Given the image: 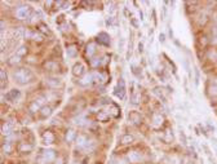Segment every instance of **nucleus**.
Masks as SVG:
<instances>
[{
  "instance_id": "nucleus-1",
  "label": "nucleus",
  "mask_w": 217,
  "mask_h": 164,
  "mask_svg": "<svg viewBox=\"0 0 217 164\" xmlns=\"http://www.w3.org/2000/svg\"><path fill=\"white\" fill-rule=\"evenodd\" d=\"M13 78H14V82L18 84H27L29 82L32 80V72L29 69L22 67L13 72Z\"/></svg>"
},
{
  "instance_id": "nucleus-2",
  "label": "nucleus",
  "mask_w": 217,
  "mask_h": 164,
  "mask_svg": "<svg viewBox=\"0 0 217 164\" xmlns=\"http://www.w3.org/2000/svg\"><path fill=\"white\" fill-rule=\"evenodd\" d=\"M54 159H56V152H54L53 150H50V149H47V150L41 151V155L38 159V163L39 164H47L49 161H53Z\"/></svg>"
},
{
  "instance_id": "nucleus-3",
  "label": "nucleus",
  "mask_w": 217,
  "mask_h": 164,
  "mask_svg": "<svg viewBox=\"0 0 217 164\" xmlns=\"http://www.w3.org/2000/svg\"><path fill=\"white\" fill-rule=\"evenodd\" d=\"M30 12H31V8H30L29 5H24V7L17 8V10H16V16H17V18H19V19H25V18L29 17Z\"/></svg>"
},
{
  "instance_id": "nucleus-4",
  "label": "nucleus",
  "mask_w": 217,
  "mask_h": 164,
  "mask_svg": "<svg viewBox=\"0 0 217 164\" xmlns=\"http://www.w3.org/2000/svg\"><path fill=\"white\" fill-rule=\"evenodd\" d=\"M43 103H44V98H38L30 105V111L31 113H36V111H40L43 108Z\"/></svg>"
},
{
  "instance_id": "nucleus-5",
  "label": "nucleus",
  "mask_w": 217,
  "mask_h": 164,
  "mask_svg": "<svg viewBox=\"0 0 217 164\" xmlns=\"http://www.w3.org/2000/svg\"><path fill=\"white\" fill-rule=\"evenodd\" d=\"M75 141H77V147L78 149H84V147H87L89 145L88 138H87V136H84V135H79Z\"/></svg>"
},
{
  "instance_id": "nucleus-6",
  "label": "nucleus",
  "mask_w": 217,
  "mask_h": 164,
  "mask_svg": "<svg viewBox=\"0 0 217 164\" xmlns=\"http://www.w3.org/2000/svg\"><path fill=\"white\" fill-rule=\"evenodd\" d=\"M124 92H125V84H124V80L120 79L115 88V94L119 97V98H124Z\"/></svg>"
},
{
  "instance_id": "nucleus-7",
  "label": "nucleus",
  "mask_w": 217,
  "mask_h": 164,
  "mask_svg": "<svg viewBox=\"0 0 217 164\" xmlns=\"http://www.w3.org/2000/svg\"><path fill=\"white\" fill-rule=\"evenodd\" d=\"M91 83H93V72L92 74H85L83 78L79 80V84L85 87V85H89Z\"/></svg>"
},
{
  "instance_id": "nucleus-8",
  "label": "nucleus",
  "mask_w": 217,
  "mask_h": 164,
  "mask_svg": "<svg viewBox=\"0 0 217 164\" xmlns=\"http://www.w3.org/2000/svg\"><path fill=\"white\" fill-rule=\"evenodd\" d=\"M47 84H48V87H50V88H58V87L62 85V82L58 78H48Z\"/></svg>"
},
{
  "instance_id": "nucleus-9",
  "label": "nucleus",
  "mask_w": 217,
  "mask_h": 164,
  "mask_svg": "<svg viewBox=\"0 0 217 164\" xmlns=\"http://www.w3.org/2000/svg\"><path fill=\"white\" fill-rule=\"evenodd\" d=\"M84 69H85V67H84L83 63H75L74 67H72V74H74L75 76H80V75H83Z\"/></svg>"
},
{
  "instance_id": "nucleus-10",
  "label": "nucleus",
  "mask_w": 217,
  "mask_h": 164,
  "mask_svg": "<svg viewBox=\"0 0 217 164\" xmlns=\"http://www.w3.org/2000/svg\"><path fill=\"white\" fill-rule=\"evenodd\" d=\"M19 96H21V92L18 89H12V91H9V93H7L5 97L9 101H16L17 98H19Z\"/></svg>"
},
{
  "instance_id": "nucleus-11",
  "label": "nucleus",
  "mask_w": 217,
  "mask_h": 164,
  "mask_svg": "<svg viewBox=\"0 0 217 164\" xmlns=\"http://www.w3.org/2000/svg\"><path fill=\"white\" fill-rule=\"evenodd\" d=\"M12 130H13V125L10 124L9 122H4L3 125H2V133L5 135V136H9L10 133H12Z\"/></svg>"
},
{
  "instance_id": "nucleus-12",
  "label": "nucleus",
  "mask_w": 217,
  "mask_h": 164,
  "mask_svg": "<svg viewBox=\"0 0 217 164\" xmlns=\"http://www.w3.org/2000/svg\"><path fill=\"white\" fill-rule=\"evenodd\" d=\"M97 40H98L100 44H103V45H109V44H110V38H109V35L105 34V32H101V34L97 36Z\"/></svg>"
},
{
  "instance_id": "nucleus-13",
  "label": "nucleus",
  "mask_w": 217,
  "mask_h": 164,
  "mask_svg": "<svg viewBox=\"0 0 217 164\" xmlns=\"http://www.w3.org/2000/svg\"><path fill=\"white\" fill-rule=\"evenodd\" d=\"M128 159L131 163H138L141 160V155L138 154L137 151H129L128 152Z\"/></svg>"
},
{
  "instance_id": "nucleus-14",
  "label": "nucleus",
  "mask_w": 217,
  "mask_h": 164,
  "mask_svg": "<svg viewBox=\"0 0 217 164\" xmlns=\"http://www.w3.org/2000/svg\"><path fill=\"white\" fill-rule=\"evenodd\" d=\"M43 141H44V144H47V145H49V144H52V142L54 141V135L52 133V132H44L43 133Z\"/></svg>"
},
{
  "instance_id": "nucleus-15",
  "label": "nucleus",
  "mask_w": 217,
  "mask_h": 164,
  "mask_svg": "<svg viewBox=\"0 0 217 164\" xmlns=\"http://www.w3.org/2000/svg\"><path fill=\"white\" fill-rule=\"evenodd\" d=\"M77 132H75L74 129H69L66 132V136H65V140H66V142H72L77 140Z\"/></svg>"
},
{
  "instance_id": "nucleus-16",
  "label": "nucleus",
  "mask_w": 217,
  "mask_h": 164,
  "mask_svg": "<svg viewBox=\"0 0 217 164\" xmlns=\"http://www.w3.org/2000/svg\"><path fill=\"white\" fill-rule=\"evenodd\" d=\"M45 69L49 70V71H58L60 70V66H58V63L56 62H53V61H49V62H45Z\"/></svg>"
},
{
  "instance_id": "nucleus-17",
  "label": "nucleus",
  "mask_w": 217,
  "mask_h": 164,
  "mask_svg": "<svg viewBox=\"0 0 217 164\" xmlns=\"http://www.w3.org/2000/svg\"><path fill=\"white\" fill-rule=\"evenodd\" d=\"M52 114V107L50 106H43V108L40 110V116L41 118H48Z\"/></svg>"
},
{
  "instance_id": "nucleus-18",
  "label": "nucleus",
  "mask_w": 217,
  "mask_h": 164,
  "mask_svg": "<svg viewBox=\"0 0 217 164\" xmlns=\"http://www.w3.org/2000/svg\"><path fill=\"white\" fill-rule=\"evenodd\" d=\"M96 53V45L93 44V43H89L88 45H87V49H85V54L88 57H92L93 54Z\"/></svg>"
},
{
  "instance_id": "nucleus-19",
  "label": "nucleus",
  "mask_w": 217,
  "mask_h": 164,
  "mask_svg": "<svg viewBox=\"0 0 217 164\" xmlns=\"http://www.w3.org/2000/svg\"><path fill=\"white\" fill-rule=\"evenodd\" d=\"M18 149H19L21 152H30V151H32L34 146H32L31 144H25V142H24V144H21V145H19Z\"/></svg>"
},
{
  "instance_id": "nucleus-20",
  "label": "nucleus",
  "mask_w": 217,
  "mask_h": 164,
  "mask_svg": "<svg viewBox=\"0 0 217 164\" xmlns=\"http://www.w3.org/2000/svg\"><path fill=\"white\" fill-rule=\"evenodd\" d=\"M66 53H67L69 57L72 58V57H75L78 54V49H77V47H75V45H69L67 49H66Z\"/></svg>"
},
{
  "instance_id": "nucleus-21",
  "label": "nucleus",
  "mask_w": 217,
  "mask_h": 164,
  "mask_svg": "<svg viewBox=\"0 0 217 164\" xmlns=\"http://www.w3.org/2000/svg\"><path fill=\"white\" fill-rule=\"evenodd\" d=\"M93 82L96 83H103L105 82V75L101 72H93Z\"/></svg>"
},
{
  "instance_id": "nucleus-22",
  "label": "nucleus",
  "mask_w": 217,
  "mask_h": 164,
  "mask_svg": "<svg viewBox=\"0 0 217 164\" xmlns=\"http://www.w3.org/2000/svg\"><path fill=\"white\" fill-rule=\"evenodd\" d=\"M153 122H154V127H160L163 124V116L159 114H155L153 118Z\"/></svg>"
},
{
  "instance_id": "nucleus-23",
  "label": "nucleus",
  "mask_w": 217,
  "mask_h": 164,
  "mask_svg": "<svg viewBox=\"0 0 217 164\" xmlns=\"http://www.w3.org/2000/svg\"><path fill=\"white\" fill-rule=\"evenodd\" d=\"M131 142H133V136H131V135H124V136L122 137V144L128 145V144H131Z\"/></svg>"
},
{
  "instance_id": "nucleus-24",
  "label": "nucleus",
  "mask_w": 217,
  "mask_h": 164,
  "mask_svg": "<svg viewBox=\"0 0 217 164\" xmlns=\"http://www.w3.org/2000/svg\"><path fill=\"white\" fill-rule=\"evenodd\" d=\"M97 119H98L100 122H106V120L109 119V114L105 113V111H100L98 114H97Z\"/></svg>"
},
{
  "instance_id": "nucleus-25",
  "label": "nucleus",
  "mask_w": 217,
  "mask_h": 164,
  "mask_svg": "<svg viewBox=\"0 0 217 164\" xmlns=\"http://www.w3.org/2000/svg\"><path fill=\"white\" fill-rule=\"evenodd\" d=\"M21 62V57L19 56H17V54H14V56H12L9 58V61H8V63L9 65H17V63H19Z\"/></svg>"
},
{
  "instance_id": "nucleus-26",
  "label": "nucleus",
  "mask_w": 217,
  "mask_h": 164,
  "mask_svg": "<svg viewBox=\"0 0 217 164\" xmlns=\"http://www.w3.org/2000/svg\"><path fill=\"white\" fill-rule=\"evenodd\" d=\"M12 151H13V147H12V145H10L9 142H7V144L3 145V152H5V154H10Z\"/></svg>"
},
{
  "instance_id": "nucleus-27",
  "label": "nucleus",
  "mask_w": 217,
  "mask_h": 164,
  "mask_svg": "<svg viewBox=\"0 0 217 164\" xmlns=\"http://www.w3.org/2000/svg\"><path fill=\"white\" fill-rule=\"evenodd\" d=\"M208 92L211 96L213 97H217V84H213V85H209V88H208Z\"/></svg>"
},
{
  "instance_id": "nucleus-28",
  "label": "nucleus",
  "mask_w": 217,
  "mask_h": 164,
  "mask_svg": "<svg viewBox=\"0 0 217 164\" xmlns=\"http://www.w3.org/2000/svg\"><path fill=\"white\" fill-rule=\"evenodd\" d=\"M140 100H141V94L140 93H135L132 96V98H131V101H132L133 105H138L140 103Z\"/></svg>"
},
{
  "instance_id": "nucleus-29",
  "label": "nucleus",
  "mask_w": 217,
  "mask_h": 164,
  "mask_svg": "<svg viewBox=\"0 0 217 164\" xmlns=\"http://www.w3.org/2000/svg\"><path fill=\"white\" fill-rule=\"evenodd\" d=\"M129 118L133 119V123H136V124L141 122V116H140V114H138V113H132L131 115H129Z\"/></svg>"
},
{
  "instance_id": "nucleus-30",
  "label": "nucleus",
  "mask_w": 217,
  "mask_h": 164,
  "mask_svg": "<svg viewBox=\"0 0 217 164\" xmlns=\"http://www.w3.org/2000/svg\"><path fill=\"white\" fill-rule=\"evenodd\" d=\"M17 56H19V57H22V56H25V54H27V47H25V45H22L18 50H17Z\"/></svg>"
},
{
  "instance_id": "nucleus-31",
  "label": "nucleus",
  "mask_w": 217,
  "mask_h": 164,
  "mask_svg": "<svg viewBox=\"0 0 217 164\" xmlns=\"http://www.w3.org/2000/svg\"><path fill=\"white\" fill-rule=\"evenodd\" d=\"M101 63H102L101 58H93V60H91V65H92L93 67H97V66H100Z\"/></svg>"
},
{
  "instance_id": "nucleus-32",
  "label": "nucleus",
  "mask_w": 217,
  "mask_h": 164,
  "mask_svg": "<svg viewBox=\"0 0 217 164\" xmlns=\"http://www.w3.org/2000/svg\"><path fill=\"white\" fill-rule=\"evenodd\" d=\"M31 39H32V40H35V41H41V40H43L41 35H38V34H35V32H32Z\"/></svg>"
},
{
  "instance_id": "nucleus-33",
  "label": "nucleus",
  "mask_w": 217,
  "mask_h": 164,
  "mask_svg": "<svg viewBox=\"0 0 217 164\" xmlns=\"http://www.w3.org/2000/svg\"><path fill=\"white\" fill-rule=\"evenodd\" d=\"M0 78H2V83L4 84L5 80H7V74H5V70H2L0 71Z\"/></svg>"
},
{
  "instance_id": "nucleus-34",
  "label": "nucleus",
  "mask_w": 217,
  "mask_h": 164,
  "mask_svg": "<svg viewBox=\"0 0 217 164\" xmlns=\"http://www.w3.org/2000/svg\"><path fill=\"white\" fill-rule=\"evenodd\" d=\"M118 107H115V106H111V115L113 116H118Z\"/></svg>"
},
{
  "instance_id": "nucleus-35",
  "label": "nucleus",
  "mask_w": 217,
  "mask_h": 164,
  "mask_svg": "<svg viewBox=\"0 0 217 164\" xmlns=\"http://www.w3.org/2000/svg\"><path fill=\"white\" fill-rule=\"evenodd\" d=\"M54 164H65V160L62 158H58V159L54 160Z\"/></svg>"
},
{
  "instance_id": "nucleus-36",
  "label": "nucleus",
  "mask_w": 217,
  "mask_h": 164,
  "mask_svg": "<svg viewBox=\"0 0 217 164\" xmlns=\"http://www.w3.org/2000/svg\"><path fill=\"white\" fill-rule=\"evenodd\" d=\"M39 27H40V30H41L43 32H48V29H47V26H45V25H40Z\"/></svg>"
},
{
  "instance_id": "nucleus-37",
  "label": "nucleus",
  "mask_w": 217,
  "mask_h": 164,
  "mask_svg": "<svg viewBox=\"0 0 217 164\" xmlns=\"http://www.w3.org/2000/svg\"><path fill=\"white\" fill-rule=\"evenodd\" d=\"M164 40H166L164 34H160V35H159V41H160V43H164Z\"/></svg>"
},
{
  "instance_id": "nucleus-38",
  "label": "nucleus",
  "mask_w": 217,
  "mask_h": 164,
  "mask_svg": "<svg viewBox=\"0 0 217 164\" xmlns=\"http://www.w3.org/2000/svg\"><path fill=\"white\" fill-rule=\"evenodd\" d=\"M115 164H125V161H124V159H118Z\"/></svg>"
},
{
  "instance_id": "nucleus-39",
  "label": "nucleus",
  "mask_w": 217,
  "mask_h": 164,
  "mask_svg": "<svg viewBox=\"0 0 217 164\" xmlns=\"http://www.w3.org/2000/svg\"><path fill=\"white\" fill-rule=\"evenodd\" d=\"M216 56H217V53H216V52H209V58L216 57Z\"/></svg>"
},
{
  "instance_id": "nucleus-40",
  "label": "nucleus",
  "mask_w": 217,
  "mask_h": 164,
  "mask_svg": "<svg viewBox=\"0 0 217 164\" xmlns=\"http://www.w3.org/2000/svg\"><path fill=\"white\" fill-rule=\"evenodd\" d=\"M131 22H132V25H133L135 27H137V26H138V25H137V21H136V19H131Z\"/></svg>"
},
{
  "instance_id": "nucleus-41",
  "label": "nucleus",
  "mask_w": 217,
  "mask_h": 164,
  "mask_svg": "<svg viewBox=\"0 0 217 164\" xmlns=\"http://www.w3.org/2000/svg\"><path fill=\"white\" fill-rule=\"evenodd\" d=\"M213 44H217V36H213V40H212Z\"/></svg>"
},
{
  "instance_id": "nucleus-42",
  "label": "nucleus",
  "mask_w": 217,
  "mask_h": 164,
  "mask_svg": "<svg viewBox=\"0 0 217 164\" xmlns=\"http://www.w3.org/2000/svg\"><path fill=\"white\" fill-rule=\"evenodd\" d=\"M5 29V24H4V21H2V30Z\"/></svg>"
},
{
  "instance_id": "nucleus-43",
  "label": "nucleus",
  "mask_w": 217,
  "mask_h": 164,
  "mask_svg": "<svg viewBox=\"0 0 217 164\" xmlns=\"http://www.w3.org/2000/svg\"><path fill=\"white\" fill-rule=\"evenodd\" d=\"M138 48H140V52H142V48H144V45H142V44H140V45H138Z\"/></svg>"
}]
</instances>
